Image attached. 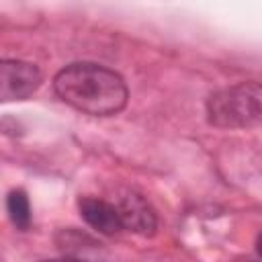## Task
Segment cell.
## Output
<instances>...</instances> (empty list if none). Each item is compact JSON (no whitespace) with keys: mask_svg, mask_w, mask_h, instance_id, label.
<instances>
[{"mask_svg":"<svg viewBox=\"0 0 262 262\" xmlns=\"http://www.w3.org/2000/svg\"><path fill=\"white\" fill-rule=\"evenodd\" d=\"M53 88L66 104L92 117L119 113L129 96L125 80L117 72L90 61L70 63L59 70L53 78Z\"/></svg>","mask_w":262,"mask_h":262,"instance_id":"cell-1","label":"cell"},{"mask_svg":"<svg viewBox=\"0 0 262 262\" xmlns=\"http://www.w3.org/2000/svg\"><path fill=\"white\" fill-rule=\"evenodd\" d=\"M117 213L121 219V225L133 233L139 235H154L158 229V217L151 205L137 192H123L117 201Z\"/></svg>","mask_w":262,"mask_h":262,"instance_id":"cell-4","label":"cell"},{"mask_svg":"<svg viewBox=\"0 0 262 262\" xmlns=\"http://www.w3.org/2000/svg\"><path fill=\"white\" fill-rule=\"evenodd\" d=\"M78 209H80L82 219L92 229H96L98 233L115 235V233H119L123 229L121 219H119V213H117V207L111 205V203H106V201H102V199L84 196V199H80Z\"/></svg>","mask_w":262,"mask_h":262,"instance_id":"cell-5","label":"cell"},{"mask_svg":"<svg viewBox=\"0 0 262 262\" xmlns=\"http://www.w3.org/2000/svg\"><path fill=\"white\" fill-rule=\"evenodd\" d=\"M262 90L258 82H242L217 90L207 100V117L215 127L246 129L260 123Z\"/></svg>","mask_w":262,"mask_h":262,"instance_id":"cell-2","label":"cell"},{"mask_svg":"<svg viewBox=\"0 0 262 262\" xmlns=\"http://www.w3.org/2000/svg\"><path fill=\"white\" fill-rule=\"evenodd\" d=\"M6 211L10 215V221L18 229H27L31 225V205L25 190H12L6 199Z\"/></svg>","mask_w":262,"mask_h":262,"instance_id":"cell-6","label":"cell"},{"mask_svg":"<svg viewBox=\"0 0 262 262\" xmlns=\"http://www.w3.org/2000/svg\"><path fill=\"white\" fill-rule=\"evenodd\" d=\"M41 72L23 59H0V102L25 100L41 86Z\"/></svg>","mask_w":262,"mask_h":262,"instance_id":"cell-3","label":"cell"}]
</instances>
